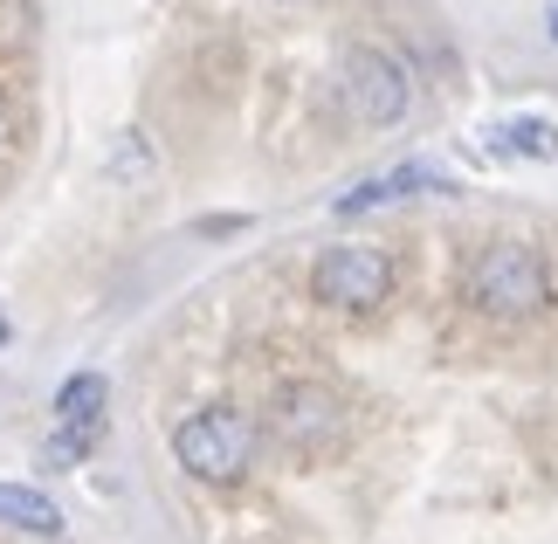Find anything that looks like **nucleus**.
<instances>
[{
  "instance_id": "f257e3e1",
  "label": "nucleus",
  "mask_w": 558,
  "mask_h": 544,
  "mask_svg": "<svg viewBox=\"0 0 558 544\" xmlns=\"http://www.w3.org/2000/svg\"><path fill=\"white\" fill-rule=\"evenodd\" d=\"M469 303H476L483 317H504V324L538 317L545 303H551L545 255L531 249V242H489L476 263H469Z\"/></svg>"
},
{
  "instance_id": "f03ea898",
  "label": "nucleus",
  "mask_w": 558,
  "mask_h": 544,
  "mask_svg": "<svg viewBox=\"0 0 558 544\" xmlns=\"http://www.w3.org/2000/svg\"><path fill=\"white\" fill-rule=\"evenodd\" d=\"M173 455L201 483H242L255 469V421L234 407H201L173 427Z\"/></svg>"
},
{
  "instance_id": "7ed1b4c3",
  "label": "nucleus",
  "mask_w": 558,
  "mask_h": 544,
  "mask_svg": "<svg viewBox=\"0 0 558 544\" xmlns=\"http://www.w3.org/2000/svg\"><path fill=\"white\" fill-rule=\"evenodd\" d=\"M311 297L331 303V311H379L386 297H393V263H386L379 249H325L311 269Z\"/></svg>"
},
{
  "instance_id": "20e7f679",
  "label": "nucleus",
  "mask_w": 558,
  "mask_h": 544,
  "mask_svg": "<svg viewBox=\"0 0 558 544\" xmlns=\"http://www.w3.org/2000/svg\"><path fill=\"white\" fill-rule=\"evenodd\" d=\"M345 104L359 124H400L407 104H414V83L386 49H352L345 56Z\"/></svg>"
},
{
  "instance_id": "39448f33",
  "label": "nucleus",
  "mask_w": 558,
  "mask_h": 544,
  "mask_svg": "<svg viewBox=\"0 0 558 544\" xmlns=\"http://www.w3.org/2000/svg\"><path fill=\"white\" fill-rule=\"evenodd\" d=\"M269 421L290 448H331L338 427H345V407H338L325 386H283L276 407H269Z\"/></svg>"
},
{
  "instance_id": "423d86ee",
  "label": "nucleus",
  "mask_w": 558,
  "mask_h": 544,
  "mask_svg": "<svg viewBox=\"0 0 558 544\" xmlns=\"http://www.w3.org/2000/svg\"><path fill=\"white\" fill-rule=\"evenodd\" d=\"M414 193H456V180H448V172H435V166H393V172H379V180L352 186L345 201H338V214H373V207L414 201Z\"/></svg>"
},
{
  "instance_id": "0eeeda50",
  "label": "nucleus",
  "mask_w": 558,
  "mask_h": 544,
  "mask_svg": "<svg viewBox=\"0 0 558 544\" xmlns=\"http://www.w3.org/2000/svg\"><path fill=\"white\" fill-rule=\"evenodd\" d=\"M0 524L35 531V537H62V531H70V524H62V510L41 489H28V483H0Z\"/></svg>"
},
{
  "instance_id": "6e6552de",
  "label": "nucleus",
  "mask_w": 558,
  "mask_h": 544,
  "mask_svg": "<svg viewBox=\"0 0 558 544\" xmlns=\"http://www.w3.org/2000/svg\"><path fill=\"white\" fill-rule=\"evenodd\" d=\"M56 413H62V421H104V379H97V373H76V379H62Z\"/></svg>"
},
{
  "instance_id": "1a4fd4ad",
  "label": "nucleus",
  "mask_w": 558,
  "mask_h": 544,
  "mask_svg": "<svg viewBox=\"0 0 558 544\" xmlns=\"http://www.w3.org/2000/svg\"><path fill=\"white\" fill-rule=\"evenodd\" d=\"M510 145H524L531 159H558V132L545 118H518V124H510Z\"/></svg>"
},
{
  "instance_id": "9d476101",
  "label": "nucleus",
  "mask_w": 558,
  "mask_h": 544,
  "mask_svg": "<svg viewBox=\"0 0 558 544\" xmlns=\"http://www.w3.org/2000/svg\"><path fill=\"white\" fill-rule=\"evenodd\" d=\"M551 41H558V0H551Z\"/></svg>"
}]
</instances>
